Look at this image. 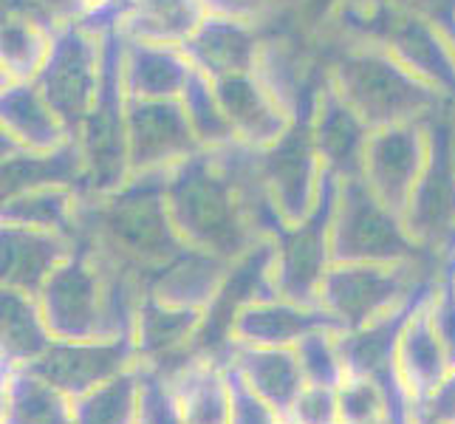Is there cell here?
Instances as JSON below:
<instances>
[{
    "instance_id": "obj_1",
    "label": "cell",
    "mask_w": 455,
    "mask_h": 424,
    "mask_svg": "<svg viewBox=\"0 0 455 424\" xmlns=\"http://www.w3.org/2000/svg\"><path fill=\"white\" fill-rule=\"evenodd\" d=\"M167 176H131L122 190L83 201L74 238L148 280L187 246L167 210Z\"/></svg>"
},
{
    "instance_id": "obj_2",
    "label": "cell",
    "mask_w": 455,
    "mask_h": 424,
    "mask_svg": "<svg viewBox=\"0 0 455 424\" xmlns=\"http://www.w3.org/2000/svg\"><path fill=\"white\" fill-rule=\"evenodd\" d=\"M167 210L181 241L224 260L241 258L258 232L229 170L212 150H198L167 176Z\"/></svg>"
},
{
    "instance_id": "obj_3",
    "label": "cell",
    "mask_w": 455,
    "mask_h": 424,
    "mask_svg": "<svg viewBox=\"0 0 455 424\" xmlns=\"http://www.w3.org/2000/svg\"><path fill=\"white\" fill-rule=\"evenodd\" d=\"M325 62L328 80L371 131L430 122L455 111L442 93L407 71L379 43H342Z\"/></svg>"
},
{
    "instance_id": "obj_4",
    "label": "cell",
    "mask_w": 455,
    "mask_h": 424,
    "mask_svg": "<svg viewBox=\"0 0 455 424\" xmlns=\"http://www.w3.org/2000/svg\"><path fill=\"white\" fill-rule=\"evenodd\" d=\"M444 275L433 255L402 263H331L320 283L317 303L342 332L387 317L430 292Z\"/></svg>"
},
{
    "instance_id": "obj_5",
    "label": "cell",
    "mask_w": 455,
    "mask_h": 424,
    "mask_svg": "<svg viewBox=\"0 0 455 424\" xmlns=\"http://www.w3.org/2000/svg\"><path fill=\"white\" fill-rule=\"evenodd\" d=\"M122 28L102 35V83L88 116L76 128L74 139L85 162L80 187L83 201L105 198L131 181L128 156V93L122 83Z\"/></svg>"
},
{
    "instance_id": "obj_6",
    "label": "cell",
    "mask_w": 455,
    "mask_h": 424,
    "mask_svg": "<svg viewBox=\"0 0 455 424\" xmlns=\"http://www.w3.org/2000/svg\"><path fill=\"white\" fill-rule=\"evenodd\" d=\"M427 252L407 232L402 215L376 196L365 179L339 181L331 215L334 263H402Z\"/></svg>"
},
{
    "instance_id": "obj_7",
    "label": "cell",
    "mask_w": 455,
    "mask_h": 424,
    "mask_svg": "<svg viewBox=\"0 0 455 424\" xmlns=\"http://www.w3.org/2000/svg\"><path fill=\"white\" fill-rule=\"evenodd\" d=\"M411 238L444 266L455 269V141L452 111L433 119V150L413 196L402 212Z\"/></svg>"
},
{
    "instance_id": "obj_8",
    "label": "cell",
    "mask_w": 455,
    "mask_h": 424,
    "mask_svg": "<svg viewBox=\"0 0 455 424\" xmlns=\"http://www.w3.org/2000/svg\"><path fill=\"white\" fill-rule=\"evenodd\" d=\"M339 179L325 170L314 212L297 227H283L275 238V294L303 306H320V283L331 266V215Z\"/></svg>"
},
{
    "instance_id": "obj_9",
    "label": "cell",
    "mask_w": 455,
    "mask_h": 424,
    "mask_svg": "<svg viewBox=\"0 0 455 424\" xmlns=\"http://www.w3.org/2000/svg\"><path fill=\"white\" fill-rule=\"evenodd\" d=\"M102 83V37L83 23H66L54 28L52 52L37 74L35 85L52 102L60 119L76 128L88 116Z\"/></svg>"
},
{
    "instance_id": "obj_10",
    "label": "cell",
    "mask_w": 455,
    "mask_h": 424,
    "mask_svg": "<svg viewBox=\"0 0 455 424\" xmlns=\"http://www.w3.org/2000/svg\"><path fill=\"white\" fill-rule=\"evenodd\" d=\"M260 172L283 224H303L317 207L325 181V164L314 148L308 116L297 119L275 145L260 150Z\"/></svg>"
},
{
    "instance_id": "obj_11",
    "label": "cell",
    "mask_w": 455,
    "mask_h": 424,
    "mask_svg": "<svg viewBox=\"0 0 455 424\" xmlns=\"http://www.w3.org/2000/svg\"><path fill=\"white\" fill-rule=\"evenodd\" d=\"M433 150V119L376 128L368 139L363 179L390 210L404 212Z\"/></svg>"
},
{
    "instance_id": "obj_12",
    "label": "cell",
    "mask_w": 455,
    "mask_h": 424,
    "mask_svg": "<svg viewBox=\"0 0 455 424\" xmlns=\"http://www.w3.org/2000/svg\"><path fill=\"white\" fill-rule=\"evenodd\" d=\"M201 150L181 100L128 97V156L131 176L170 172Z\"/></svg>"
},
{
    "instance_id": "obj_13",
    "label": "cell",
    "mask_w": 455,
    "mask_h": 424,
    "mask_svg": "<svg viewBox=\"0 0 455 424\" xmlns=\"http://www.w3.org/2000/svg\"><path fill=\"white\" fill-rule=\"evenodd\" d=\"M133 365H139L133 340H54L40 363L31 365V371L62 390L68 399H76Z\"/></svg>"
},
{
    "instance_id": "obj_14",
    "label": "cell",
    "mask_w": 455,
    "mask_h": 424,
    "mask_svg": "<svg viewBox=\"0 0 455 424\" xmlns=\"http://www.w3.org/2000/svg\"><path fill=\"white\" fill-rule=\"evenodd\" d=\"M204 323L201 308H181L167 306L156 297L145 294L142 306L136 314L133 342L139 363L145 368H153L156 373L170 376L181 365L190 363L196 351V340Z\"/></svg>"
},
{
    "instance_id": "obj_15",
    "label": "cell",
    "mask_w": 455,
    "mask_h": 424,
    "mask_svg": "<svg viewBox=\"0 0 455 424\" xmlns=\"http://www.w3.org/2000/svg\"><path fill=\"white\" fill-rule=\"evenodd\" d=\"M311 139L328 172H334L339 181L363 179L365 150L371 128L354 108L339 97V91L325 76V83L317 93L314 111L308 116Z\"/></svg>"
},
{
    "instance_id": "obj_16",
    "label": "cell",
    "mask_w": 455,
    "mask_h": 424,
    "mask_svg": "<svg viewBox=\"0 0 455 424\" xmlns=\"http://www.w3.org/2000/svg\"><path fill=\"white\" fill-rule=\"evenodd\" d=\"M224 365L249 388V394L280 419L289 416L294 399L300 396L306 385L297 348H263V345H246L232 340Z\"/></svg>"
},
{
    "instance_id": "obj_17",
    "label": "cell",
    "mask_w": 455,
    "mask_h": 424,
    "mask_svg": "<svg viewBox=\"0 0 455 424\" xmlns=\"http://www.w3.org/2000/svg\"><path fill=\"white\" fill-rule=\"evenodd\" d=\"M382 45L455 108V45L442 28L404 9Z\"/></svg>"
},
{
    "instance_id": "obj_18",
    "label": "cell",
    "mask_w": 455,
    "mask_h": 424,
    "mask_svg": "<svg viewBox=\"0 0 455 424\" xmlns=\"http://www.w3.org/2000/svg\"><path fill=\"white\" fill-rule=\"evenodd\" d=\"M342 332L337 320L320 306H303L286 297H263L249 303L232 325V340L263 348H294L314 332Z\"/></svg>"
},
{
    "instance_id": "obj_19",
    "label": "cell",
    "mask_w": 455,
    "mask_h": 424,
    "mask_svg": "<svg viewBox=\"0 0 455 424\" xmlns=\"http://www.w3.org/2000/svg\"><path fill=\"white\" fill-rule=\"evenodd\" d=\"M260 45L263 28L221 18V14H207L187 37L181 52L196 71L207 74L210 80H221V76L255 71Z\"/></svg>"
},
{
    "instance_id": "obj_20",
    "label": "cell",
    "mask_w": 455,
    "mask_h": 424,
    "mask_svg": "<svg viewBox=\"0 0 455 424\" xmlns=\"http://www.w3.org/2000/svg\"><path fill=\"white\" fill-rule=\"evenodd\" d=\"M212 83L218 91V100H221L227 111V119L232 124V133L243 145L263 150L275 145L294 124V119L283 111V105L263 88V83L252 71L221 76V80Z\"/></svg>"
},
{
    "instance_id": "obj_21",
    "label": "cell",
    "mask_w": 455,
    "mask_h": 424,
    "mask_svg": "<svg viewBox=\"0 0 455 424\" xmlns=\"http://www.w3.org/2000/svg\"><path fill=\"white\" fill-rule=\"evenodd\" d=\"M0 244H4V289L37 297L57 266L74 252L76 238L62 232L4 224Z\"/></svg>"
},
{
    "instance_id": "obj_22",
    "label": "cell",
    "mask_w": 455,
    "mask_h": 424,
    "mask_svg": "<svg viewBox=\"0 0 455 424\" xmlns=\"http://www.w3.org/2000/svg\"><path fill=\"white\" fill-rule=\"evenodd\" d=\"M193 71L181 45L124 37L122 83L131 100H181Z\"/></svg>"
},
{
    "instance_id": "obj_23",
    "label": "cell",
    "mask_w": 455,
    "mask_h": 424,
    "mask_svg": "<svg viewBox=\"0 0 455 424\" xmlns=\"http://www.w3.org/2000/svg\"><path fill=\"white\" fill-rule=\"evenodd\" d=\"M0 139L23 150H54L74 139L35 83L0 85Z\"/></svg>"
},
{
    "instance_id": "obj_24",
    "label": "cell",
    "mask_w": 455,
    "mask_h": 424,
    "mask_svg": "<svg viewBox=\"0 0 455 424\" xmlns=\"http://www.w3.org/2000/svg\"><path fill=\"white\" fill-rule=\"evenodd\" d=\"M430 292L421 297V303L411 314V320L404 323L402 337H399V348H396V368H399V380L416 404H425L435 388L447 380L450 359L438 337L433 317H430V306H427Z\"/></svg>"
},
{
    "instance_id": "obj_25",
    "label": "cell",
    "mask_w": 455,
    "mask_h": 424,
    "mask_svg": "<svg viewBox=\"0 0 455 424\" xmlns=\"http://www.w3.org/2000/svg\"><path fill=\"white\" fill-rule=\"evenodd\" d=\"M232 260L204 252V249L184 246L181 252L167 260L145 280V294L167 306L181 308H207L227 277Z\"/></svg>"
},
{
    "instance_id": "obj_26",
    "label": "cell",
    "mask_w": 455,
    "mask_h": 424,
    "mask_svg": "<svg viewBox=\"0 0 455 424\" xmlns=\"http://www.w3.org/2000/svg\"><path fill=\"white\" fill-rule=\"evenodd\" d=\"M4 150V198L20 196L40 187H76L85 179V162L76 139L54 150H23L0 139Z\"/></svg>"
},
{
    "instance_id": "obj_27",
    "label": "cell",
    "mask_w": 455,
    "mask_h": 424,
    "mask_svg": "<svg viewBox=\"0 0 455 424\" xmlns=\"http://www.w3.org/2000/svg\"><path fill=\"white\" fill-rule=\"evenodd\" d=\"M164 380L170 382L187 424H232L235 396L224 363L198 354Z\"/></svg>"
},
{
    "instance_id": "obj_28",
    "label": "cell",
    "mask_w": 455,
    "mask_h": 424,
    "mask_svg": "<svg viewBox=\"0 0 455 424\" xmlns=\"http://www.w3.org/2000/svg\"><path fill=\"white\" fill-rule=\"evenodd\" d=\"M204 18L201 0H124L119 28L131 40L184 45Z\"/></svg>"
},
{
    "instance_id": "obj_29",
    "label": "cell",
    "mask_w": 455,
    "mask_h": 424,
    "mask_svg": "<svg viewBox=\"0 0 455 424\" xmlns=\"http://www.w3.org/2000/svg\"><path fill=\"white\" fill-rule=\"evenodd\" d=\"M4 371H18V368H31L35 363L45 356L52 348V332L45 325V317L40 311V303L35 294L4 289Z\"/></svg>"
},
{
    "instance_id": "obj_30",
    "label": "cell",
    "mask_w": 455,
    "mask_h": 424,
    "mask_svg": "<svg viewBox=\"0 0 455 424\" xmlns=\"http://www.w3.org/2000/svg\"><path fill=\"white\" fill-rule=\"evenodd\" d=\"M4 424H74L71 399L31 368L4 371Z\"/></svg>"
},
{
    "instance_id": "obj_31",
    "label": "cell",
    "mask_w": 455,
    "mask_h": 424,
    "mask_svg": "<svg viewBox=\"0 0 455 424\" xmlns=\"http://www.w3.org/2000/svg\"><path fill=\"white\" fill-rule=\"evenodd\" d=\"M83 207V196L76 187H40L20 196L4 198L0 221L43 232H62L74 238L76 215Z\"/></svg>"
},
{
    "instance_id": "obj_32",
    "label": "cell",
    "mask_w": 455,
    "mask_h": 424,
    "mask_svg": "<svg viewBox=\"0 0 455 424\" xmlns=\"http://www.w3.org/2000/svg\"><path fill=\"white\" fill-rule=\"evenodd\" d=\"M54 31L20 18H4L0 28V85L35 83L52 52Z\"/></svg>"
},
{
    "instance_id": "obj_33",
    "label": "cell",
    "mask_w": 455,
    "mask_h": 424,
    "mask_svg": "<svg viewBox=\"0 0 455 424\" xmlns=\"http://www.w3.org/2000/svg\"><path fill=\"white\" fill-rule=\"evenodd\" d=\"M139 380H142V365H133L88 394L71 399L74 424H136Z\"/></svg>"
},
{
    "instance_id": "obj_34",
    "label": "cell",
    "mask_w": 455,
    "mask_h": 424,
    "mask_svg": "<svg viewBox=\"0 0 455 424\" xmlns=\"http://www.w3.org/2000/svg\"><path fill=\"white\" fill-rule=\"evenodd\" d=\"M181 108H184L187 119H190V128L198 139L201 150L224 148L235 139L224 105L218 100L215 83L207 74H201V71L190 74V83H187V88L181 93Z\"/></svg>"
},
{
    "instance_id": "obj_35",
    "label": "cell",
    "mask_w": 455,
    "mask_h": 424,
    "mask_svg": "<svg viewBox=\"0 0 455 424\" xmlns=\"http://www.w3.org/2000/svg\"><path fill=\"white\" fill-rule=\"evenodd\" d=\"M337 394L342 424H394V402L385 394V388L368 376L345 373L337 385Z\"/></svg>"
},
{
    "instance_id": "obj_36",
    "label": "cell",
    "mask_w": 455,
    "mask_h": 424,
    "mask_svg": "<svg viewBox=\"0 0 455 424\" xmlns=\"http://www.w3.org/2000/svg\"><path fill=\"white\" fill-rule=\"evenodd\" d=\"M337 334L331 328L325 332H314L306 340H300L294 345L297 356L303 363V373L306 382H317V385H339L342 382V363L337 354Z\"/></svg>"
},
{
    "instance_id": "obj_37",
    "label": "cell",
    "mask_w": 455,
    "mask_h": 424,
    "mask_svg": "<svg viewBox=\"0 0 455 424\" xmlns=\"http://www.w3.org/2000/svg\"><path fill=\"white\" fill-rule=\"evenodd\" d=\"M136 424H187L176 396H172L170 382L162 373H156L153 368H145V365H142V380H139Z\"/></svg>"
},
{
    "instance_id": "obj_38",
    "label": "cell",
    "mask_w": 455,
    "mask_h": 424,
    "mask_svg": "<svg viewBox=\"0 0 455 424\" xmlns=\"http://www.w3.org/2000/svg\"><path fill=\"white\" fill-rule=\"evenodd\" d=\"M283 421L286 424H342L337 385L306 382Z\"/></svg>"
},
{
    "instance_id": "obj_39",
    "label": "cell",
    "mask_w": 455,
    "mask_h": 424,
    "mask_svg": "<svg viewBox=\"0 0 455 424\" xmlns=\"http://www.w3.org/2000/svg\"><path fill=\"white\" fill-rule=\"evenodd\" d=\"M207 14H221L258 28H269L289 12V0H201Z\"/></svg>"
},
{
    "instance_id": "obj_40",
    "label": "cell",
    "mask_w": 455,
    "mask_h": 424,
    "mask_svg": "<svg viewBox=\"0 0 455 424\" xmlns=\"http://www.w3.org/2000/svg\"><path fill=\"white\" fill-rule=\"evenodd\" d=\"M427 306H430V317H433L435 332L442 337V345L447 351L450 368H455V286L447 272L438 277V283L430 289Z\"/></svg>"
},
{
    "instance_id": "obj_41",
    "label": "cell",
    "mask_w": 455,
    "mask_h": 424,
    "mask_svg": "<svg viewBox=\"0 0 455 424\" xmlns=\"http://www.w3.org/2000/svg\"><path fill=\"white\" fill-rule=\"evenodd\" d=\"M229 380H232V396H235L232 424H286L280 416H275L263 402H258L252 394H249V388L232 371H229Z\"/></svg>"
},
{
    "instance_id": "obj_42",
    "label": "cell",
    "mask_w": 455,
    "mask_h": 424,
    "mask_svg": "<svg viewBox=\"0 0 455 424\" xmlns=\"http://www.w3.org/2000/svg\"><path fill=\"white\" fill-rule=\"evenodd\" d=\"M419 411L442 424H455V368L447 373V380L435 388V394L425 404H419Z\"/></svg>"
},
{
    "instance_id": "obj_43",
    "label": "cell",
    "mask_w": 455,
    "mask_h": 424,
    "mask_svg": "<svg viewBox=\"0 0 455 424\" xmlns=\"http://www.w3.org/2000/svg\"><path fill=\"white\" fill-rule=\"evenodd\" d=\"M4 18H20V20H31L45 28H57V23L52 20L49 9L43 6V0H4Z\"/></svg>"
},
{
    "instance_id": "obj_44",
    "label": "cell",
    "mask_w": 455,
    "mask_h": 424,
    "mask_svg": "<svg viewBox=\"0 0 455 424\" xmlns=\"http://www.w3.org/2000/svg\"><path fill=\"white\" fill-rule=\"evenodd\" d=\"M43 6L49 9L52 20L57 26L66 23H80L88 14V0H43Z\"/></svg>"
},
{
    "instance_id": "obj_45",
    "label": "cell",
    "mask_w": 455,
    "mask_h": 424,
    "mask_svg": "<svg viewBox=\"0 0 455 424\" xmlns=\"http://www.w3.org/2000/svg\"><path fill=\"white\" fill-rule=\"evenodd\" d=\"M111 6H116V9H124L122 0H88V12H97V9H111Z\"/></svg>"
},
{
    "instance_id": "obj_46",
    "label": "cell",
    "mask_w": 455,
    "mask_h": 424,
    "mask_svg": "<svg viewBox=\"0 0 455 424\" xmlns=\"http://www.w3.org/2000/svg\"><path fill=\"white\" fill-rule=\"evenodd\" d=\"M416 424H442V421H435V419H430L427 413H421V411H419V413H416Z\"/></svg>"
},
{
    "instance_id": "obj_47",
    "label": "cell",
    "mask_w": 455,
    "mask_h": 424,
    "mask_svg": "<svg viewBox=\"0 0 455 424\" xmlns=\"http://www.w3.org/2000/svg\"><path fill=\"white\" fill-rule=\"evenodd\" d=\"M452 141H455V111H452Z\"/></svg>"
},
{
    "instance_id": "obj_48",
    "label": "cell",
    "mask_w": 455,
    "mask_h": 424,
    "mask_svg": "<svg viewBox=\"0 0 455 424\" xmlns=\"http://www.w3.org/2000/svg\"><path fill=\"white\" fill-rule=\"evenodd\" d=\"M447 275H450V277H452V286H455V269H450V272H447Z\"/></svg>"
},
{
    "instance_id": "obj_49",
    "label": "cell",
    "mask_w": 455,
    "mask_h": 424,
    "mask_svg": "<svg viewBox=\"0 0 455 424\" xmlns=\"http://www.w3.org/2000/svg\"><path fill=\"white\" fill-rule=\"evenodd\" d=\"M382 424H390V421H382Z\"/></svg>"
},
{
    "instance_id": "obj_50",
    "label": "cell",
    "mask_w": 455,
    "mask_h": 424,
    "mask_svg": "<svg viewBox=\"0 0 455 424\" xmlns=\"http://www.w3.org/2000/svg\"><path fill=\"white\" fill-rule=\"evenodd\" d=\"M122 4H124V0H122Z\"/></svg>"
}]
</instances>
